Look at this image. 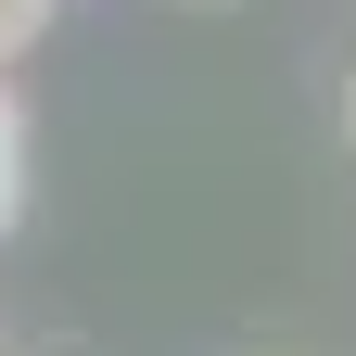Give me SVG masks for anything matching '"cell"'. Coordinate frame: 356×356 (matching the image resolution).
Returning a JSON list of instances; mask_svg holds the SVG:
<instances>
[{
  "label": "cell",
  "instance_id": "obj_1",
  "mask_svg": "<svg viewBox=\"0 0 356 356\" xmlns=\"http://www.w3.org/2000/svg\"><path fill=\"white\" fill-rule=\"evenodd\" d=\"M13 216H26V102L0 76V242H13Z\"/></svg>",
  "mask_w": 356,
  "mask_h": 356
},
{
  "label": "cell",
  "instance_id": "obj_2",
  "mask_svg": "<svg viewBox=\"0 0 356 356\" xmlns=\"http://www.w3.org/2000/svg\"><path fill=\"white\" fill-rule=\"evenodd\" d=\"M51 13H64V0H0V64L38 51V38H51Z\"/></svg>",
  "mask_w": 356,
  "mask_h": 356
},
{
  "label": "cell",
  "instance_id": "obj_3",
  "mask_svg": "<svg viewBox=\"0 0 356 356\" xmlns=\"http://www.w3.org/2000/svg\"><path fill=\"white\" fill-rule=\"evenodd\" d=\"M343 127H356V89H343Z\"/></svg>",
  "mask_w": 356,
  "mask_h": 356
}]
</instances>
